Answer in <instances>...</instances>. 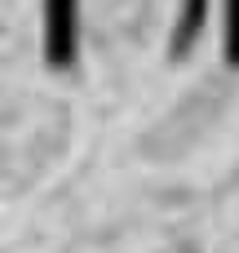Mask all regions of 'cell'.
Here are the masks:
<instances>
[{"instance_id":"obj_1","label":"cell","mask_w":239,"mask_h":253,"mask_svg":"<svg viewBox=\"0 0 239 253\" xmlns=\"http://www.w3.org/2000/svg\"><path fill=\"white\" fill-rule=\"evenodd\" d=\"M75 49V0H49V62H71Z\"/></svg>"},{"instance_id":"obj_2","label":"cell","mask_w":239,"mask_h":253,"mask_svg":"<svg viewBox=\"0 0 239 253\" xmlns=\"http://www.w3.org/2000/svg\"><path fill=\"white\" fill-rule=\"evenodd\" d=\"M226 58L239 62V0H226Z\"/></svg>"}]
</instances>
